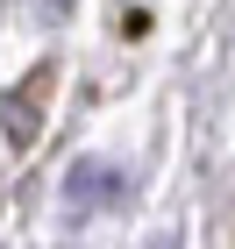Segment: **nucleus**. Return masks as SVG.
Segmentation results:
<instances>
[{
    "instance_id": "obj_1",
    "label": "nucleus",
    "mask_w": 235,
    "mask_h": 249,
    "mask_svg": "<svg viewBox=\"0 0 235 249\" xmlns=\"http://www.w3.org/2000/svg\"><path fill=\"white\" fill-rule=\"evenodd\" d=\"M50 93H57V64H36V71H29V86H15V93L0 100V135H7L15 150H36V142H43Z\"/></svg>"
},
{
    "instance_id": "obj_2",
    "label": "nucleus",
    "mask_w": 235,
    "mask_h": 249,
    "mask_svg": "<svg viewBox=\"0 0 235 249\" xmlns=\"http://www.w3.org/2000/svg\"><path fill=\"white\" fill-rule=\"evenodd\" d=\"M121 192H128V178H121L114 164H100V157H78L72 171H64V213H100V207H114Z\"/></svg>"
},
{
    "instance_id": "obj_3",
    "label": "nucleus",
    "mask_w": 235,
    "mask_h": 249,
    "mask_svg": "<svg viewBox=\"0 0 235 249\" xmlns=\"http://www.w3.org/2000/svg\"><path fill=\"white\" fill-rule=\"evenodd\" d=\"M72 7H78V0H36V15H43V21H72Z\"/></svg>"
},
{
    "instance_id": "obj_4",
    "label": "nucleus",
    "mask_w": 235,
    "mask_h": 249,
    "mask_svg": "<svg viewBox=\"0 0 235 249\" xmlns=\"http://www.w3.org/2000/svg\"><path fill=\"white\" fill-rule=\"evenodd\" d=\"M157 249H178V235H157Z\"/></svg>"
}]
</instances>
